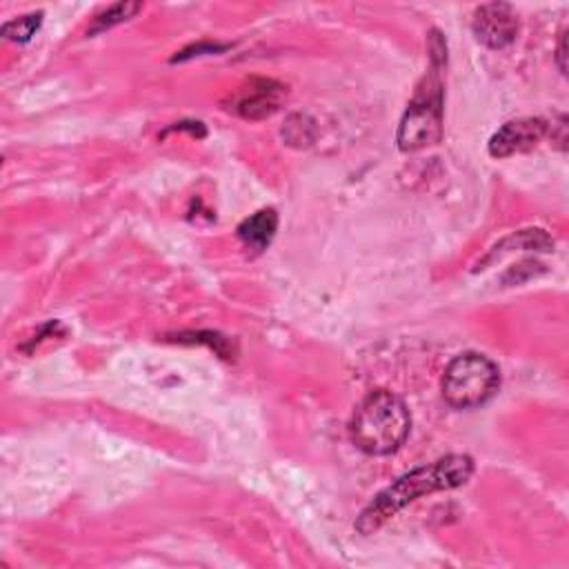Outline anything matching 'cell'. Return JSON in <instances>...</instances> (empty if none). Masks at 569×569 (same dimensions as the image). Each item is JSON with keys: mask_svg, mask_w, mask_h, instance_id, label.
<instances>
[{"mask_svg": "<svg viewBox=\"0 0 569 569\" xmlns=\"http://www.w3.org/2000/svg\"><path fill=\"white\" fill-rule=\"evenodd\" d=\"M473 473V460L465 453H451L433 460L431 465H422L400 476L396 482L385 487L358 516L356 529L365 536L378 531L389 518L402 511L407 505L418 500L420 496L447 491L462 487Z\"/></svg>", "mask_w": 569, "mask_h": 569, "instance_id": "1", "label": "cell"}, {"mask_svg": "<svg viewBox=\"0 0 569 569\" xmlns=\"http://www.w3.org/2000/svg\"><path fill=\"white\" fill-rule=\"evenodd\" d=\"M409 431L411 416L407 405L385 389L365 396L349 422L353 445L369 456H387L398 451Z\"/></svg>", "mask_w": 569, "mask_h": 569, "instance_id": "2", "label": "cell"}, {"mask_svg": "<svg viewBox=\"0 0 569 569\" xmlns=\"http://www.w3.org/2000/svg\"><path fill=\"white\" fill-rule=\"evenodd\" d=\"M445 42L433 31L431 33V73L425 84L418 87L413 100L409 102L400 127L398 147L402 151H420L436 144L442 136V84L438 69L445 64Z\"/></svg>", "mask_w": 569, "mask_h": 569, "instance_id": "3", "label": "cell"}, {"mask_svg": "<svg viewBox=\"0 0 569 569\" xmlns=\"http://www.w3.org/2000/svg\"><path fill=\"white\" fill-rule=\"evenodd\" d=\"M500 387V371L482 353L467 351L456 356L442 373V396L456 409L485 405Z\"/></svg>", "mask_w": 569, "mask_h": 569, "instance_id": "4", "label": "cell"}, {"mask_svg": "<svg viewBox=\"0 0 569 569\" xmlns=\"http://www.w3.org/2000/svg\"><path fill=\"white\" fill-rule=\"evenodd\" d=\"M284 93L287 89L276 80L251 78L249 82L236 89V93L229 98L227 109L249 120H262L280 109Z\"/></svg>", "mask_w": 569, "mask_h": 569, "instance_id": "5", "label": "cell"}, {"mask_svg": "<svg viewBox=\"0 0 569 569\" xmlns=\"http://www.w3.org/2000/svg\"><path fill=\"white\" fill-rule=\"evenodd\" d=\"M473 36L489 49H505L516 40L518 18L507 2H489L476 9Z\"/></svg>", "mask_w": 569, "mask_h": 569, "instance_id": "6", "label": "cell"}, {"mask_svg": "<svg viewBox=\"0 0 569 569\" xmlns=\"http://www.w3.org/2000/svg\"><path fill=\"white\" fill-rule=\"evenodd\" d=\"M547 133V122L540 118H516L505 122L489 140L493 158H509L533 149Z\"/></svg>", "mask_w": 569, "mask_h": 569, "instance_id": "7", "label": "cell"}, {"mask_svg": "<svg viewBox=\"0 0 569 569\" xmlns=\"http://www.w3.org/2000/svg\"><path fill=\"white\" fill-rule=\"evenodd\" d=\"M276 229H278V213L273 209H260L238 224V238L247 249L260 253L271 244Z\"/></svg>", "mask_w": 569, "mask_h": 569, "instance_id": "8", "label": "cell"}, {"mask_svg": "<svg viewBox=\"0 0 569 569\" xmlns=\"http://www.w3.org/2000/svg\"><path fill=\"white\" fill-rule=\"evenodd\" d=\"M553 247L551 238L542 231V229H522L516 231L513 236L505 238L500 244L493 247V251L489 253V258L502 256L509 249H533V251H549Z\"/></svg>", "mask_w": 569, "mask_h": 569, "instance_id": "9", "label": "cell"}, {"mask_svg": "<svg viewBox=\"0 0 569 569\" xmlns=\"http://www.w3.org/2000/svg\"><path fill=\"white\" fill-rule=\"evenodd\" d=\"M140 9H142V2H118V4H111V7H107L102 13H98V16L93 18V24L89 27L87 33L93 36V33L107 31V29H111V27H116V24H120V22L133 18Z\"/></svg>", "mask_w": 569, "mask_h": 569, "instance_id": "10", "label": "cell"}, {"mask_svg": "<svg viewBox=\"0 0 569 569\" xmlns=\"http://www.w3.org/2000/svg\"><path fill=\"white\" fill-rule=\"evenodd\" d=\"M42 22V13H29V16H20L16 20H9L2 24L0 33L7 38V40H13V42H27L40 27Z\"/></svg>", "mask_w": 569, "mask_h": 569, "instance_id": "11", "label": "cell"}, {"mask_svg": "<svg viewBox=\"0 0 569 569\" xmlns=\"http://www.w3.org/2000/svg\"><path fill=\"white\" fill-rule=\"evenodd\" d=\"M565 31L560 33V40H558V49H556V62H558V69L565 73L567 71V64H565Z\"/></svg>", "mask_w": 569, "mask_h": 569, "instance_id": "12", "label": "cell"}]
</instances>
